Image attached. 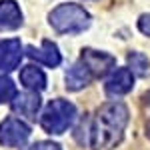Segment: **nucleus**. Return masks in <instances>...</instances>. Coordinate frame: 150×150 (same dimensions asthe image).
I'll use <instances>...</instances> for the list:
<instances>
[{"label":"nucleus","instance_id":"obj_1","mask_svg":"<svg viewBox=\"0 0 150 150\" xmlns=\"http://www.w3.org/2000/svg\"><path fill=\"white\" fill-rule=\"evenodd\" d=\"M128 124V108L122 102H108L98 108L90 126V144L94 150H112L120 144Z\"/></svg>","mask_w":150,"mask_h":150},{"label":"nucleus","instance_id":"obj_2","mask_svg":"<svg viewBox=\"0 0 150 150\" xmlns=\"http://www.w3.org/2000/svg\"><path fill=\"white\" fill-rule=\"evenodd\" d=\"M50 26L60 34H78L90 26V14L78 4H60L48 16Z\"/></svg>","mask_w":150,"mask_h":150},{"label":"nucleus","instance_id":"obj_3","mask_svg":"<svg viewBox=\"0 0 150 150\" xmlns=\"http://www.w3.org/2000/svg\"><path fill=\"white\" fill-rule=\"evenodd\" d=\"M74 120H76V106L68 100H62V98L50 100L40 116V124L48 134L66 132Z\"/></svg>","mask_w":150,"mask_h":150},{"label":"nucleus","instance_id":"obj_4","mask_svg":"<svg viewBox=\"0 0 150 150\" xmlns=\"http://www.w3.org/2000/svg\"><path fill=\"white\" fill-rule=\"evenodd\" d=\"M30 138V126L24 124L20 118H6L0 124V144L2 146H22L26 140Z\"/></svg>","mask_w":150,"mask_h":150},{"label":"nucleus","instance_id":"obj_5","mask_svg":"<svg viewBox=\"0 0 150 150\" xmlns=\"http://www.w3.org/2000/svg\"><path fill=\"white\" fill-rule=\"evenodd\" d=\"M82 64L88 68V72L92 76H106L110 70L116 66V58L100 52V50H92V48H86L82 50Z\"/></svg>","mask_w":150,"mask_h":150},{"label":"nucleus","instance_id":"obj_6","mask_svg":"<svg viewBox=\"0 0 150 150\" xmlns=\"http://www.w3.org/2000/svg\"><path fill=\"white\" fill-rule=\"evenodd\" d=\"M22 58V44L18 38L10 40H0V70L10 72L20 64Z\"/></svg>","mask_w":150,"mask_h":150},{"label":"nucleus","instance_id":"obj_7","mask_svg":"<svg viewBox=\"0 0 150 150\" xmlns=\"http://www.w3.org/2000/svg\"><path fill=\"white\" fill-rule=\"evenodd\" d=\"M10 102H12V110L16 114L24 116V118H30V120H34L38 110H40V96H38L36 90H28V92L16 94Z\"/></svg>","mask_w":150,"mask_h":150},{"label":"nucleus","instance_id":"obj_8","mask_svg":"<svg viewBox=\"0 0 150 150\" xmlns=\"http://www.w3.org/2000/svg\"><path fill=\"white\" fill-rule=\"evenodd\" d=\"M134 86V74L128 68H116L112 76L106 80V94L108 96H124Z\"/></svg>","mask_w":150,"mask_h":150},{"label":"nucleus","instance_id":"obj_9","mask_svg":"<svg viewBox=\"0 0 150 150\" xmlns=\"http://www.w3.org/2000/svg\"><path fill=\"white\" fill-rule=\"evenodd\" d=\"M26 56L36 60V62H40V64H44V66H50V68L58 66L60 60H62L60 52H58V46L54 42H50V40H44L40 48L28 46L26 48Z\"/></svg>","mask_w":150,"mask_h":150},{"label":"nucleus","instance_id":"obj_10","mask_svg":"<svg viewBox=\"0 0 150 150\" xmlns=\"http://www.w3.org/2000/svg\"><path fill=\"white\" fill-rule=\"evenodd\" d=\"M22 26V12L14 0H2L0 2V30L8 32Z\"/></svg>","mask_w":150,"mask_h":150},{"label":"nucleus","instance_id":"obj_11","mask_svg":"<svg viewBox=\"0 0 150 150\" xmlns=\"http://www.w3.org/2000/svg\"><path fill=\"white\" fill-rule=\"evenodd\" d=\"M64 80H66V88H68V90H82L84 86L90 84L92 74L88 72V68H86L82 62H78V64H74L72 68H68Z\"/></svg>","mask_w":150,"mask_h":150},{"label":"nucleus","instance_id":"obj_12","mask_svg":"<svg viewBox=\"0 0 150 150\" xmlns=\"http://www.w3.org/2000/svg\"><path fill=\"white\" fill-rule=\"evenodd\" d=\"M20 82H22L28 90L40 92V90L46 88V74L38 68V66L28 64V66H24V68L20 70Z\"/></svg>","mask_w":150,"mask_h":150},{"label":"nucleus","instance_id":"obj_13","mask_svg":"<svg viewBox=\"0 0 150 150\" xmlns=\"http://www.w3.org/2000/svg\"><path fill=\"white\" fill-rule=\"evenodd\" d=\"M128 66H130V72L136 74V76H146L150 72V60L148 56H144L142 52H132L128 56Z\"/></svg>","mask_w":150,"mask_h":150},{"label":"nucleus","instance_id":"obj_14","mask_svg":"<svg viewBox=\"0 0 150 150\" xmlns=\"http://www.w3.org/2000/svg\"><path fill=\"white\" fill-rule=\"evenodd\" d=\"M16 96V86L8 76H0V102H10Z\"/></svg>","mask_w":150,"mask_h":150},{"label":"nucleus","instance_id":"obj_15","mask_svg":"<svg viewBox=\"0 0 150 150\" xmlns=\"http://www.w3.org/2000/svg\"><path fill=\"white\" fill-rule=\"evenodd\" d=\"M22 150H62V148H60V144H56V142H48V140H44V142L30 144V146H26V148H22Z\"/></svg>","mask_w":150,"mask_h":150},{"label":"nucleus","instance_id":"obj_16","mask_svg":"<svg viewBox=\"0 0 150 150\" xmlns=\"http://www.w3.org/2000/svg\"><path fill=\"white\" fill-rule=\"evenodd\" d=\"M138 28H140L142 34L150 36V14H142L138 18Z\"/></svg>","mask_w":150,"mask_h":150},{"label":"nucleus","instance_id":"obj_17","mask_svg":"<svg viewBox=\"0 0 150 150\" xmlns=\"http://www.w3.org/2000/svg\"><path fill=\"white\" fill-rule=\"evenodd\" d=\"M146 134H148V138H150V122L146 124Z\"/></svg>","mask_w":150,"mask_h":150}]
</instances>
